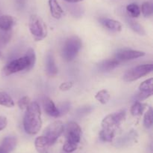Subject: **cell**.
I'll return each instance as SVG.
<instances>
[{
	"label": "cell",
	"mask_w": 153,
	"mask_h": 153,
	"mask_svg": "<svg viewBox=\"0 0 153 153\" xmlns=\"http://www.w3.org/2000/svg\"><path fill=\"white\" fill-rule=\"evenodd\" d=\"M25 56L28 58V62H29V64H28V70H29L32 68L34 66V64L36 62V54L35 52H34V50L32 48H29V49L27 50L26 53H25Z\"/></svg>",
	"instance_id": "cell-25"
},
{
	"label": "cell",
	"mask_w": 153,
	"mask_h": 153,
	"mask_svg": "<svg viewBox=\"0 0 153 153\" xmlns=\"http://www.w3.org/2000/svg\"><path fill=\"white\" fill-rule=\"evenodd\" d=\"M101 23L108 29L113 32H120L122 30V24L117 20L109 18H102L100 20Z\"/></svg>",
	"instance_id": "cell-15"
},
{
	"label": "cell",
	"mask_w": 153,
	"mask_h": 153,
	"mask_svg": "<svg viewBox=\"0 0 153 153\" xmlns=\"http://www.w3.org/2000/svg\"><path fill=\"white\" fill-rule=\"evenodd\" d=\"M17 140L15 136H8L3 139L0 145V153H10L16 146Z\"/></svg>",
	"instance_id": "cell-11"
},
{
	"label": "cell",
	"mask_w": 153,
	"mask_h": 153,
	"mask_svg": "<svg viewBox=\"0 0 153 153\" xmlns=\"http://www.w3.org/2000/svg\"><path fill=\"white\" fill-rule=\"evenodd\" d=\"M82 136V128L76 122H70L66 127V141L63 150L66 153H72L78 148Z\"/></svg>",
	"instance_id": "cell-3"
},
{
	"label": "cell",
	"mask_w": 153,
	"mask_h": 153,
	"mask_svg": "<svg viewBox=\"0 0 153 153\" xmlns=\"http://www.w3.org/2000/svg\"><path fill=\"white\" fill-rule=\"evenodd\" d=\"M15 20L10 15L4 14L0 16V29L4 32H8L14 26Z\"/></svg>",
	"instance_id": "cell-13"
},
{
	"label": "cell",
	"mask_w": 153,
	"mask_h": 153,
	"mask_svg": "<svg viewBox=\"0 0 153 153\" xmlns=\"http://www.w3.org/2000/svg\"><path fill=\"white\" fill-rule=\"evenodd\" d=\"M64 131V123L61 120H56L49 124L45 128L43 136L47 140L49 146H52L56 142L58 138Z\"/></svg>",
	"instance_id": "cell-6"
},
{
	"label": "cell",
	"mask_w": 153,
	"mask_h": 153,
	"mask_svg": "<svg viewBox=\"0 0 153 153\" xmlns=\"http://www.w3.org/2000/svg\"><path fill=\"white\" fill-rule=\"evenodd\" d=\"M7 124V118L4 116H0V131L6 128Z\"/></svg>",
	"instance_id": "cell-29"
},
{
	"label": "cell",
	"mask_w": 153,
	"mask_h": 153,
	"mask_svg": "<svg viewBox=\"0 0 153 153\" xmlns=\"http://www.w3.org/2000/svg\"><path fill=\"white\" fill-rule=\"evenodd\" d=\"M24 130L30 135L37 134L42 127L41 111L36 101L30 103L26 108L23 118Z\"/></svg>",
	"instance_id": "cell-2"
},
{
	"label": "cell",
	"mask_w": 153,
	"mask_h": 153,
	"mask_svg": "<svg viewBox=\"0 0 153 153\" xmlns=\"http://www.w3.org/2000/svg\"><path fill=\"white\" fill-rule=\"evenodd\" d=\"M28 64H29L28 59L25 56L19 57L6 64L2 69V74L4 76H9L22 70H27Z\"/></svg>",
	"instance_id": "cell-8"
},
{
	"label": "cell",
	"mask_w": 153,
	"mask_h": 153,
	"mask_svg": "<svg viewBox=\"0 0 153 153\" xmlns=\"http://www.w3.org/2000/svg\"><path fill=\"white\" fill-rule=\"evenodd\" d=\"M46 73L49 76H53L58 74V68L55 64L53 54L51 52L46 55Z\"/></svg>",
	"instance_id": "cell-14"
},
{
	"label": "cell",
	"mask_w": 153,
	"mask_h": 153,
	"mask_svg": "<svg viewBox=\"0 0 153 153\" xmlns=\"http://www.w3.org/2000/svg\"><path fill=\"white\" fill-rule=\"evenodd\" d=\"M126 118V111L120 110L109 114L102 122V130L100 132V139L105 142H111L116 131Z\"/></svg>",
	"instance_id": "cell-1"
},
{
	"label": "cell",
	"mask_w": 153,
	"mask_h": 153,
	"mask_svg": "<svg viewBox=\"0 0 153 153\" xmlns=\"http://www.w3.org/2000/svg\"><path fill=\"white\" fill-rule=\"evenodd\" d=\"M42 104L45 112L49 116L55 118H58L61 116L58 108L55 106L53 100L49 97H43V98L42 99Z\"/></svg>",
	"instance_id": "cell-10"
},
{
	"label": "cell",
	"mask_w": 153,
	"mask_h": 153,
	"mask_svg": "<svg viewBox=\"0 0 153 153\" xmlns=\"http://www.w3.org/2000/svg\"><path fill=\"white\" fill-rule=\"evenodd\" d=\"M34 146L38 153H47L50 146L47 140L43 135L36 138L34 140Z\"/></svg>",
	"instance_id": "cell-16"
},
{
	"label": "cell",
	"mask_w": 153,
	"mask_h": 153,
	"mask_svg": "<svg viewBox=\"0 0 153 153\" xmlns=\"http://www.w3.org/2000/svg\"><path fill=\"white\" fill-rule=\"evenodd\" d=\"M153 64H140L127 70L123 75V80L125 82H133L143 76H146L152 71Z\"/></svg>",
	"instance_id": "cell-7"
},
{
	"label": "cell",
	"mask_w": 153,
	"mask_h": 153,
	"mask_svg": "<svg viewBox=\"0 0 153 153\" xmlns=\"http://www.w3.org/2000/svg\"><path fill=\"white\" fill-rule=\"evenodd\" d=\"M95 98L102 104H105L110 100V94L108 92V90L102 89L96 94Z\"/></svg>",
	"instance_id": "cell-22"
},
{
	"label": "cell",
	"mask_w": 153,
	"mask_h": 153,
	"mask_svg": "<svg viewBox=\"0 0 153 153\" xmlns=\"http://www.w3.org/2000/svg\"><path fill=\"white\" fill-rule=\"evenodd\" d=\"M128 23L129 26L131 27V29L135 32L136 33L140 34V35H144L146 34L144 28L137 21L134 20L133 19H128Z\"/></svg>",
	"instance_id": "cell-21"
},
{
	"label": "cell",
	"mask_w": 153,
	"mask_h": 153,
	"mask_svg": "<svg viewBox=\"0 0 153 153\" xmlns=\"http://www.w3.org/2000/svg\"><path fill=\"white\" fill-rule=\"evenodd\" d=\"M0 105L6 107H13L15 104L10 94L5 92H0Z\"/></svg>",
	"instance_id": "cell-18"
},
{
	"label": "cell",
	"mask_w": 153,
	"mask_h": 153,
	"mask_svg": "<svg viewBox=\"0 0 153 153\" xmlns=\"http://www.w3.org/2000/svg\"><path fill=\"white\" fill-rule=\"evenodd\" d=\"M31 101H30V98L28 96H24L22 98H20L18 101V106L21 110H26L28 105L30 104Z\"/></svg>",
	"instance_id": "cell-27"
},
{
	"label": "cell",
	"mask_w": 153,
	"mask_h": 153,
	"mask_svg": "<svg viewBox=\"0 0 153 153\" xmlns=\"http://www.w3.org/2000/svg\"><path fill=\"white\" fill-rule=\"evenodd\" d=\"M152 124V108L149 107L143 117V125L146 129L150 128Z\"/></svg>",
	"instance_id": "cell-26"
},
{
	"label": "cell",
	"mask_w": 153,
	"mask_h": 153,
	"mask_svg": "<svg viewBox=\"0 0 153 153\" xmlns=\"http://www.w3.org/2000/svg\"><path fill=\"white\" fill-rule=\"evenodd\" d=\"M1 56V52H0V57Z\"/></svg>",
	"instance_id": "cell-31"
},
{
	"label": "cell",
	"mask_w": 153,
	"mask_h": 153,
	"mask_svg": "<svg viewBox=\"0 0 153 153\" xmlns=\"http://www.w3.org/2000/svg\"><path fill=\"white\" fill-rule=\"evenodd\" d=\"M28 28L34 40L37 41L43 40L47 35L46 23L43 19L37 14L31 15L28 22Z\"/></svg>",
	"instance_id": "cell-5"
},
{
	"label": "cell",
	"mask_w": 153,
	"mask_h": 153,
	"mask_svg": "<svg viewBox=\"0 0 153 153\" xmlns=\"http://www.w3.org/2000/svg\"><path fill=\"white\" fill-rule=\"evenodd\" d=\"M82 46V40L78 36L73 35L64 41L61 50V55L66 61H72L79 54Z\"/></svg>",
	"instance_id": "cell-4"
},
{
	"label": "cell",
	"mask_w": 153,
	"mask_h": 153,
	"mask_svg": "<svg viewBox=\"0 0 153 153\" xmlns=\"http://www.w3.org/2000/svg\"><path fill=\"white\" fill-rule=\"evenodd\" d=\"M139 90L142 92H148L153 93V79L149 78V79L146 80L145 81L142 82L139 86Z\"/></svg>",
	"instance_id": "cell-20"
},
{
	"label": "cell",
	"mask_w": 153,
	"mask_h": 153,
	"mask_svg": "<svg viewBox=\"0 0 153 153\" xmlns=\"http://www.w3.org/2000/svg\"><path fill=\"white\" fill-rule=\"evenodd\" d=\"M51 15L55 19H61L64 14V10L59 4L58 0H49L48 2Z\"/></svg>",
	"instance_id": "cell-12"
},
{
	"label": "cell",
	"mask_w": 153,
	"mask_h": 153,
	"mask_svg": "<svg viewBox=\"0 0 153 153\" xmlns=\"http://www.w3.org/2000/svg\"><path fill=\"white\" fill-rule=\"evenodd\" d=\"M140 12H142L145 17H149L152 16L153 13V6L150 2H144L141 5Z\"/></svg>",
	"instance_id": "cell-24"
},
{
	"label": "cell",
	"mask_w": 153,
	"mask_h": 153,
	"mask_svg": "<svg viewBox=\"0 0 153 153\" xmlns=\"http://www.w3.org/2000/svg\"><path fill=\"white\" fill-rule=\"evenodd\" d=\"M73 86V82L71 81H69V82H64L60 85L59 88L61 91H68L70 90L72 87Z\"/></svg>",
	"instance_id": "cell-28"
},
{
	"label": "cell",
	"mask_w": 153,
	"mask_h": 153,
	"mask_svg": "<svg viewBox=\"0 0 153 153\" xmlns=\"http://www.w3.org/2000/svg\"><path fill=\"white\" fill-rule=\"evenodd\" d=\"M120 62L118 61L115 58L105 60V61H103L102 62H101L99 64V68H100L101 71L103 72L110 71V70H112L114 68H116L119 65Z\"/></svg>",
	"instance_id": "cell-17"
},
{
	"label": "cell",
	"mask_w": 153,
	"mask_h": 153,
	"mask_svg": "<svg viewBox=\"0 0 153 153\" xmlns=\"http://www.w3.org/2000/svg\"><path fill=\"white\" fill-rule=\"evenodd\" d=\"M127 13L131 18H137L140 15V8L135 3H131L126 6Z\"/></svg>",
	"instance_id": "cell-19"
},
{
	"label": "cell",
	"mask_w": 153,
	"mask_h": 153,
	"mask_svg": "<svg viewBox=\"0 0 153 153\" xmlns=\"http://www.w3.org/2000/svg\"><path fill=\"white\" fill-rule=\"evenodd\" d=\"M64 1L69 3H78L80 2L84 1V0H64Z\"/></svg>",
	"instance_id": "cell-30"
},
{
	"label": "cell",
	"mask_w": 153,
	"mask_h": 153,
	"mask_svg": "<svg viewBox=\"0 0 153 153\" xmlns=\"http://www.w3.org/2000/svg\"><path fill=\"white\" fill-rule=\"evenodd\" d=\"M146 105L140 101H136L131 107V113L132 116H139L143 113Z\"/></svg>",
	"instance_id": "cell-23"
},
{
	"label": "cell",
	"mask_w": 153,
	"mask_h": 153,
	"mask_svg": "<svg viewBox=\"0 0 153 153\" xmlns=\"http://www.w3.org/2000/svg\"><path fill=\"white\" fill-rule=\"evenodd\" d=\"M145 56V52L140 50H125L118 52L115 55V58L118 61H128V60L135 59V58L143 57Z\"/></svg>",
	"instance_id": "cell-9"
}]
</instances>
